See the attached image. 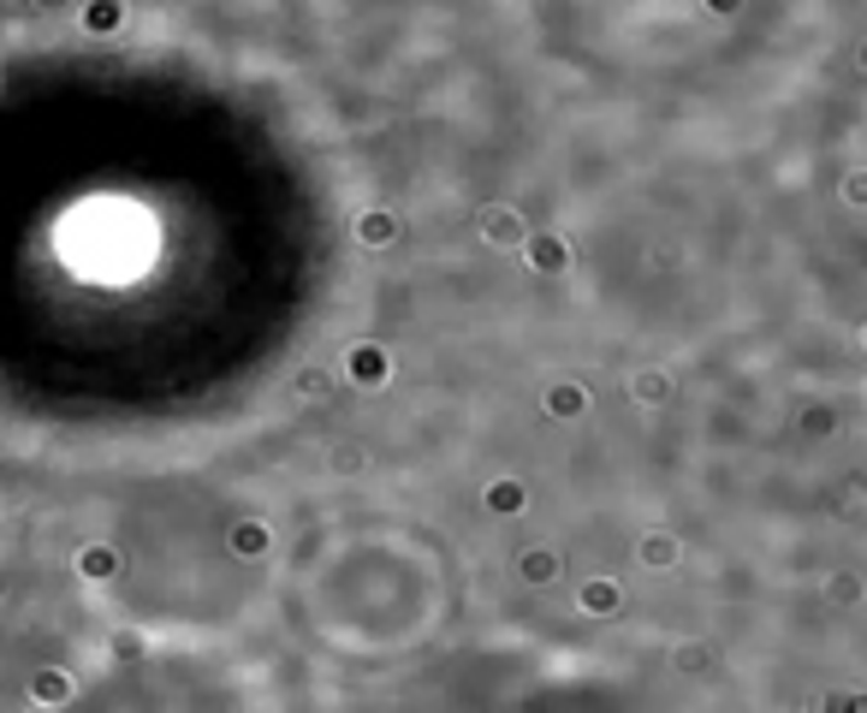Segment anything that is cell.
<instances>
[{"label": "cell", "mask_w": 867, "mask_h": 713, "mask_svg": "<svg viewBox=\"0 0 867 713\" xmlns=\"http://www.w3.org/2000/svg\"><path fill=\"white\" fill-rule=\"evenodd\" d=\"M345 381L351 387H363V392H380L392 381V357H387V345H375V339H357L345 352Z\"/></svg>", "instance_id": "obj_1"}, {"label": "cell", "mask_w": 867, "mask_h": 713, "mask_svg": "<svg viewBox=\"0 0 867 713\" xmlns=\"http://www.w3.org/2000/svg\"><path fill=\"white\" fill-rule=\"evenodd\" d=\"M476 232L493 244V250H523L529 244V221L511 209V202H488V209L476 214Z\"/></svg>", "instance_id": "obj_2"}, {"label": "cell", "mask_w": 867, "mask_h": 713, "mask_svg": "<svg viewBox=\"0 0 867 713\" xmlns=\"http://www.w3.org/2000/svg\"><path fill=\"white\" fill-rule=\"evenodd\" d=\"M523 256H529L535 274H565L570 268V238H558V232H529Z\"/></svg>", "instance_id": "obj_3"}, {"label": "cell", "mask_w": 867, "mask_h": 713, "mask_svg": "<svg viewBox=\"0 0 867 713\" xmlns=\"http://www.w3.org/2000/svg\"><path fill=\"white\" fill-rule=\"evenodd\" d=\"M636 559H642V571H678V565H683V542L671 530H648V535H642V547H636Z\"/></svg>", "instance_id": "obj_4"}, {"label": "cell", "mask_w": 867, "mask_h": 713, "mask_svg": "<svg viewBox=\"0 0 867 713\" xmlns=\"http://www.w3.org/2000/svg\"><path fill=\"white\" fill-rule=\"evenodd\" d=\"M481 505H488L493 517H518V512H529V482L523 476H493L488 493H481Z\"/></svg>", "instance_id": "obj_5"}, {"label": "cell", "mask_w": 867, "mask_h": 713, "mask_svg": "<svg viewBox=\"0 0 867 713\" xmlns=\"http://www.w3.org/2000/svg\"><path fill=\"white\" fill-rule=\"evenodd\" d=\"M577 606L589 619H612V613H624V589L612 577H589V583H577Z\"/></svg>", "instance_id": "obj_6"}, {"label": "cell", "mask_w": 867, "mask_h": 713, "mask_svg": "<svg viewBox=\"0 0 867 713\" xmlns=\"http://www.w3.org/2000/svg\"><path fill=\"white\" fill-rule=\"evenodd\" d=\"M351 232H357L363 250H387V244H399V214L392 209H363Z\"/></svg>", "instance_id": "obj_7"}, {"label": "cell", "mask_w": 867, "mask_h": 713, "mask_svg": "<svg viewBox=\"0 0 867 713\" xmlns=\"http://www.w3.org/2000/svg\"><path fill=\"white\" fill-rule=\"evenodd\" d=\"M541 404H547V416H558V422H577V416H589L594 399H589V387L582 381H553Z\"/></svg>", "instance_id": "obj_8"}, {"label": "cell", "mask_w": 867, "mask_h": 713, "mask_svg": "<svg viewBox=\"0 0 867 713\" xmlns=\"http://www.w3.org/2000/svg\"><path fill=\"white\" fill-rule=\"evenodd\" d=\"M558 571H565V559H558L553 547H529V553H518V577L529 589H553L558 583Z\"/></svg>", "instance_id": "obj_9"}, {"label": "cell", "mask_w": 867, "mask_h": 713, "mask_svg": "<svg viewBox=\"0 0 867 713\" xmlns=\"http://www.w3.org/2000/svg\"><path fill=\"white\" fill-rule=\"evenodd\" d=\"M71 695H78V683H71V672H60V666H42V672L31 678V702L36 708H66Z\"/></svg>", "instance_id": "obj_10"}, {"label": "cell", "mask_w": 867, "mask_h": 713, "mask_svg": "<svg viewBox=\"0 0 867 713\" xmlns=\"http://www.w3.org/2000/svg\"><path fill=\"white\" fill-rule=\"evenodd\" d=\"M226 547L238 553V559H262V553L274 547V530L262 517H244V523H232L226 530Z\"/></svg>", "instance_id": "obj_11"}, {"label": "cell", "mask_w": 867, "mask_h": 713, "mask_svg": "<svg viewBox=\"0 0 867 713\" xmlns=\"http://www.w3.org/2000/svg\"><path fill=\"white\" fill-rule=\"evenodd\" d=\"M671 392H678V381H671L666 369H636V375H630V399H636V404H648V411L671 404Z\"/></svg>", "instance_id": "obj_12"}, {"label": "cell", "mask_w": 867, "mask_h": 713, "mask_svg": "<svg viewBox=\"0 0 867 713\" xmlns=\"http://www.w3.org/2000/svg\"><path fill=\"white\" fill-rule=\"evenodd\" d=\"M78 577L84 583H113V577H120V553H113L108 542L78 547Z\"/></svg>", "instance_id": "obj_13"}, {"label": "cell", "mask_w": 867, "mask_h": 713, "mask_svg": "<svg viewBox=\"0 0 867 713\" xmlns=\"http://www.w3.org/2000/svg\"><path fill=\"white\" fill-rule=\"evenodd\" d=\"M826 601L832 606H862L867 601V577L862 571H832L826 577Z\"/></svg>", "instance_id": "obj_14"}, {"label": "cell", "mask_w": 867, "mask_h": 713, "mask_svg": "<svg viewBox=\"0 0 867 713\" xmlns=\"http://www.w3.org/2000/svg\"><path fill=\"white\" fill-rule=\"evenodd\" d=\"M120 24H125L120 0H90V7H84V31H90V36H113Z\"/></svg>", "instance_id": "obj_15"}, {"label": "cell", "mask_w": 867, "mask_h": 713, "mask_svg": "<svg viewBox=\"0 0 867 713\" xmlns=\"http://www.w3.org/2000/svg\"><path fill=\"white\" fill-rule=\"evenodd\" d=\"M291 392H298V399H310V404H321V399L333 392V369H321V363H303L298 381H291Z\"/></svg>", "instance_id": "obj_16"}, {"label": "cell", "mask_w": 867, "mask_h": 713, "mask_svg": "<svg viewBox=\"0 0 867 713\" xmlns=\"http://www.w3.org/2000/svg\"><path fill=\"white\" fill-rule=\"evenodd\" d=\"M671 666H678L683 678H701L713 666V643H671Z\"/></svg>", "instance_id": "obj_17"}, {"label": "cell", "mask_w": 867, "mask_h": 713, "mask_svg": "<svg viewBox=\"0 0 867 713\" xmlns=\"http://www.w3.org/2000/svg\"><path fill=\"white\" fill-rule=\"evenodd\" d=\"M369 464H375V453L363 441H340V446H333V470H340V476H363Z\"/></svg>", "instance_id": "obj_18"}, {"label": "cell", "mask_w": 867, "mask_h": 713, "mask_svg": "<svg viewBox=\"0 0 867 713\" xmlns=\"http://www.w3.org/2000/svg\"><path fill=\"white\" fill-rule=\"evenodd\" d=\"M820 713H867V690H837V695H820Z\"/></svg>", "instance_id": "obj_19"}, {"label": "cell", "mask_w": 867, "mask_h": 713, "mask_svg": "<svg viewBox=\"0 0 867 713\" xmlns=\"http://www.w3.org/2000/svg\"><path fill=\"white\" fill-rule=\"evenodd\" d=\"M837 197H844L849 209H867V167H849L844 185H837Z\"/></svg>", "instance_id": "obj_20"}, {"label": "cell", "mask_w": 867, "mask_h": 713, "mask_svg": "<svg viewBox=\"0 0 867 713\" xmlns=\"http://www.w3.org/2000/svg\"><path fill=\"white\" fill-rule=\"evenodd\" d=\"M802 428L814 434V441H826V434H837V416L826 411V404H808V411H802Z\"/></svg>", "instance_id": "obj_21"}, {"label": "cell", "mask_w": 867, "mask_h": 713, "mask_svg": "<svg viewBox=\"0 0 867 713\" xmlns=\"http://www.w3.org/2000/svg\"><path fill=\"white\" fill-rule=\"evenodd\" d=\"M856 66H862V78H867V42H862V48H856Z\"/></svg>", "instance_id": "obj_22"}, {"label": "cell", "mask_w": 867, "mask_h": 713, "mask_svg": "<svg viewBox=\"0 0 867 713\" xmlns=\"http://www.w3.org/2000/svg\"><path fill=\"white\" fill-rule=\"evenodd\" d=\"M802 713H820V695H808V702H802Z\"/></svg>", "instance_id": "obj_23"}, {"label": "cell", "mask_w": 867, "mask_h": 713, "mask_svg": "<svg viewBox=\"0 0 867 713\" xmlns=\"http://www.w3.org/2000/svg\"><path fill=\"white\" fill-rule=\"evenodd\" d=\"M862 345H867V327H862Z\"/></svg>", "instance_id": "obj_24"}]
</instances>
